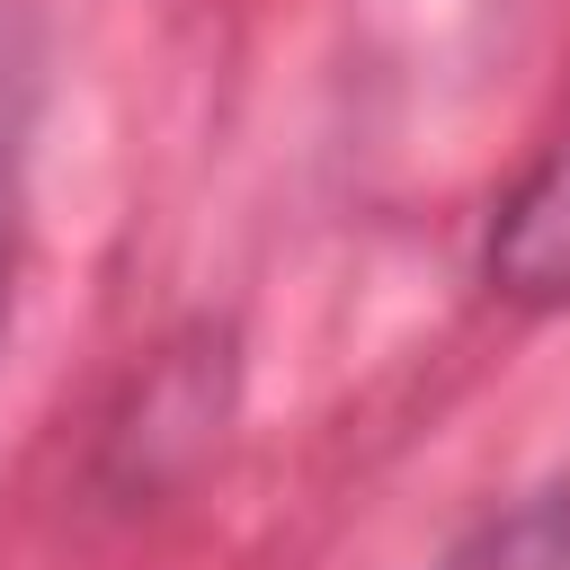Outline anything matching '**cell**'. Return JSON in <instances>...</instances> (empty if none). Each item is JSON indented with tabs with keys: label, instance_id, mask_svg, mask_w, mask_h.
Listing matches in <instances>:
<instances>
[{
	"label": "cell",
	"instance_id": "1",
	"mask_svg": "<svg viewBox=\"0 0 570 570\" xmlns=\"http://www.w3.org/2000/svg\"><path fill=\"white\" fill-rule=\"evenodd\" d=\"M490 285L508 303H570V142H552L517 187L508 205L490 214V249H481Z\"/></svg>",
	"mask_w": 570,
	"mask_h": 570
},
{
	"label": "cell",
	"instance_id": "2",
	"mask_svg": "<svg viewBox=\"0 0 570 570\" xmlns=\"http://www.w3.org/2000/svg\"><path fill=\"white\" fill-rule=\"evenodd\" d=\"M454 570H570V499L517 517L508 534H490V543H481L472 561H454Z\"/></svg>",
	"mask_w": 570,
	"mask_h": 570
},
{
	"label": "cell",
	"instance_id": "3",
	"mask_svg": "<svg viewBox=\"0 0 570 570\" xmlns=\"http://www.w3.org/2000/svg\"><path fill=\"white\" fill-rule=\"evenodd\" d=\"M9 285H18V151L0 134V338H9Z\"/></svg>",
	"mask_w": 570,
	"mask_h": 570
}]
</instances>
